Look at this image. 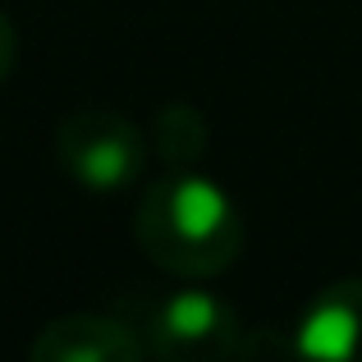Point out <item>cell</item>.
I'll use <instances>...</instances> for the list:
<instances>
[{
  "instance_id": "3957f363",
  "label": "cell",
  "mask_w": 362,
  "mask_h": 362,
  "mask_svg": "<svg viewBox=\"0 0 362 362\" xmlns=\"http://www.w3.org/2000/svg\"><path fill=\"white\" fill-rule=\"evenodd\" d=\"M129 326L142 335L147 354L165 362H221L239 358L243 344L239 317L211 289H170L151 298Z\"/></svg>"
},
{
  "instance_id": "52a82bcc",
  "label": "cell",
  "mask_w": 362,
  "mask_h": 362,
  "mask_svg": "<svg viewBox=\"0 0 362 362\" xmlns=\"http://www.w3.org/2000/svg\"><path fill=\"white\" fill-rule=\"evenodd\" d=\"M14 55H18V37H14V23H9V14L0 9V83H5L9 69H14Z\"/></svg>"
},
{
  "instance_id": "6da1fadb",
  "label": "cell",
  "mask_w": 362,
  "mask_h": 362,
  "mask_svg": "<svg viewBox=\"0 0 362 362\" xmlns=\"http://www.w3.org/2000/svg\"><path fill=\"white\" fill-rule=\"evenodd\" d=\"M133 234L160 271L184 275V280L230 271L247 239L239 202L216 179L188 165H170L160 179L142 188Z\"/></svg>"
},
{
  "instance_id": "8992f818",
  "label": "cell",
  "mask_w": 362,
  "mask_h": 362,
  "mask_svg": "<svg viewBox=\"0 0 362 362\" xmlns=\"http://www.w3.org/2000/svg\"><path fill=\"white\" fill-rule=\"evenodd\" d=\"M147 142L156 147V156L165 165H193L206 151V142H211V124H206V115L197 106H188V101H165L156 110V119H151Z\"/></svg>"
},
{
  "instance_id": "7a4b0ae2",
  "label": "cell",
  "mask_w": 362,
  "mask_h": 362,
  "mask_svg": "<svg viewBox=\"0 0 362 362\" xmlns=\"http://www.w3.org/2000/svg\"><path fill=\"white\" fill-rule=\"evenodd\" d=\"M55 156L88 193H119L147 170V133L110 106H78L55 124Z\"/></svg>"
},
{
  "instance_id": "5b68a950",
  "label": "cell",
  "mask_w": 362,
  "mask_h": 362,
  "mask_svg": "<svg viewBox=\"0 0 362 362\" xmlns=\"http://www.w3.org/2000/svg\"><path fill=\"white\" fill-rule=\"evenodd\" d=\"M142 354H147V344L129 321L97 317V312L46 321L28 344L33 362H138Z\"/></svg>"
},
{
  "instance_id": "277c9868",
  "label": "cell",
  "mask_w": 362,
  "mask_h": 362,
  "mask_svg": "<svg viewBox=\"0 0 362 362\" xmlns=\"http://www.w3.org/2000/svg\"><path fill=\"white\" fill-rule=\"evenodd\" d=\"M284 354L312 362H362V275L326 284L303 308Z\"/></svg>"
}]
</instances>
